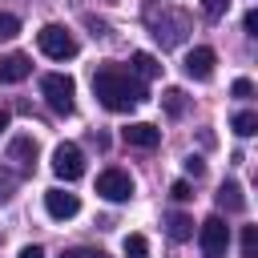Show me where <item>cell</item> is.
<instances>
[{"mask_svg": "<svg viewBox=\"0 0 258 258\" xmlns=\"http://www.w3.org/2000/svg\"><path fill=\"white\" fill-rule=\"evenodd\" d=\"M93 93H97V101H101L109 113H129L133 105L145 101L141 81H137L133 73L117 69V64H101V69L93 73Z\"/></svg>", "mask_w": 258, "mask_h": 258, "instance_id": "1", "label": "cell"}, {"mask_svg": "<svg viewBox=\"0 0 258 258\" xmlns=\"http://www.w3.org/2000/svg\"><path fill=\"white\" fill-rule=\"evenodd\" d=\"M145 24H149V36L161 48H177L189 32V16L169 8V4H145Z\"/></svg>", "mask_w": 258, "mask_h": 258, "instance_id": "2", "label": "cell"}, {"mask_svg": "<svg viewBox=\"0 0 258 258\" xmlns=\"http://www.w3.org/2000/svg\"><path fill=\"white\" fill-rule=\"evenodd\" d=\"M40 97H44V105H48L56 117H69V113L77 109V85H73V77H64V73H48V77L40 81Z\"/></svg>", "mask_w": 258, "mask_h": 258, "instance_id": "3", "label": "cell"}, {"mask_svg": "<svg viewBox=\"0 0 258 258\" xmlns=\"http://www.w3.org/2000/svg\"><path fill=\"white\" fill-rule=\"evenodd\" d=\"M36 44H40V52L52 56V60H73V56H77V40H73V32H69L64 24H44V28L36 32Z\"/></svg>", "mask_w": 258, "mask_h": 258, "instance_id": "4", "label": "cell"}, {"mask_svg": "<svg viewBox=\"0 0 258 258\" xmlns=\"http://www.w3.org/2000/svg\"><path fill=\"white\" fill-rule=\"evenodd\" d=\"M198 242H202V258H222L226 246H230V226L214 214V218H206L198 226Z\"/></svg>", "mask_w": 258, "mask_h": 258, "instance_id": "5", "label": "cell"}, {"mask_svg": "<svg viewBox=\"0 0 258 258\" xmlns=\"http://www.w3.org/2000/svg\"><path fill=\"white\" fill-rule=\"evenodd\" d=\"M52 173H56L60 181H77V177L85 173V153H81V145L60 141V145L52 149Z\"/></svg>", "mask_w": 258, "mask_h": 258, "instance_id": "6", "label": "cell"}, {"mask_svg": "<svg viewBox=\"0 0 258 258\" xmlns=\"http://www.w3.org/2000/svg\"><path fill=\"white\" fill-rule=\"evenodd\" d=\"M97 194H101L105 202H129V198H133V177H129L125 169H105V173L97 177Z\"/></svg>", "mask_w": 258, "mask_h": 258, "instance_id": "7", "label": "cell"}, {"mask_svg": "<svg viewBox=\"0 0 258 258\" xmlns=\"http://www.w3.org/2000/svg\"><path fill=\"white\" fill-rule=\"evenodd\" d=\"M8 161H16L20 173H32V165H36V137H32V133L12 137V141H8Z\"/></svg>", "mask_w": 258, "mask_h": 258, "instance_id": "8", "label": "cell"}, {"mask_svg": "<svg viewBox=\"0 0 258 258\" xmlns=\"http://www.w3.org/2000/svg\"><path fill=\"white\" fill-rule=\"evenodd\" d=\"M214 64H218V52L206 48V44H198V48L185 56V77H194V81H210V77H214Z\"/></svg>", "mask_w": 258, "mask_h": 258, "instance_id": "9", "label": "cell"}, {"mask_svg": "<svg viewBox=\"0 0 258 258\" xmlns=\"http://www.w3.org/2000/svg\"><path fill=\"white\" fill-rule=\"evenodd\" d=\"M44 210H48V218H56V222H69V218H77L81 202H77V194L48 189V194H44Z\"/></svg>", "mask_w": 258, "mask_h": 258, "instance_id": "10", "label": "cell"}, {"mask_svg": "<svg viewBox=\"0 0 258 258\" xmlns=\"http://www.w3.org/2000/svg\"><path fill=\"white\" fill-rule=\"evenodd\" d=\"M121 141H125V145H137V149H153V145L161 141V129H153L149 121H133V125L121 129Z\"/></svg>", "mask_w": 258, "mask_h": 258, "instance_id": "11", "label": "cell"}, {"mask_svg": "<svg viewBox=\"0 0 258 258\" xmlns=\"http://www.w3.org/2000/svg\"><path fill=\"white\" fill-rule=\"evenodd\" d=\"M32 73V60L24 56V52H8V56H0V85H16V81H24Z\"/></svg>", "mask_w": 258, "mask_h": 258, "instance_id": "12", "label": "cell"}, {"mask_svg": "<svg viewBox=\"0 0 258 258\" xmlns=\"http://www.w3.org/2000/svg\"><path fill=\"white\" fill-rule=\"evenodd\" d=\"M129 73H133L137 81H153V77L161 73V64H157V56H149V52H133V56H129Z\"/></svg>", "mask_w": 258, "mask_h": 258, "instance_id": "13", "label": "cell"}, {"mask_svg": "<svg viewBox=\"0 0 258 258\" xmlns=\"http://www.w3.org/2000/svg\"><path fill=\"white\" fill-rule=\"evenodd\" d=\"M218 206H222V210H230V214H238V210H246V198H242V185H238V181H222V185H218Z\"/></svg>", "mask_w": 258, "mask_h": 258, "instance_id": "14", "label": "cell"}, {"mask_svg": "<svg viewBox=\"0 0 258 258\" xmlns=\"http://www.w3.org/2000/svg\"><path fill=\"white\" fill-rule=\"evenodd\" d=\"M165 234H169L173 242H189V238H194V218H185V214H169V218H165Z\"/></svg>", "mask_w": 258, "mask_h": 258, "instance_id": "15", "label": "cell"}, {"mask_svg": "<svg viewBox=\"0 0 258 258\" xmlns=\"http://www.w3.org/2000/svg\"><path fill=\"white\" fill-rule=\"evenodd\" d=\"M230 125H234V133H238V137H254V133H258V113L242 109V113H234V121H230Z\"/></svg>", "mask_w": 258, "mask_h": 258, "instance_id": "16", "label": "cell"}, {"mask_svg": "<svg viewBox=\"0 0 258 258\" xmlns=\"http://www.w3.org/2000/svg\"><path fill=\"white\" fill-rule=\"evenodd\" d=\"M161 105H165V113H169V117H181V113H185V93H181V89H165Z\"/></svg>", "mask_w": 258, "mask_h": 258, "instance_id": "17", "label": "cell"}, {"mask_svg": "<svg viewBox=\"0 0 258 258\" xmlns=\"http://www.w3.org/2000/svg\"><path fill=\"white\" fill-rule=\"evenodd\" d=\"M125 258H149V242L141 234H129L125 238Z\"/></svg>", "mask_w": 258, "mask_h": 258, "instance_id": "18", "label": "cell"}, {"mask_svg": "<svg viewBox=\"0 0 258 258\" xmlns=\"http://www.w3.org/2000/svg\"><path fill=\"white\" fill-rule=\"evenodd\" d=\"M16 181H20V177H16L12 169H4V165H0V202H8V198L16 194Z\"/></svg>", "mask_w": 258, "mask_h": 258, "instance_id": "19", "label": "cell"}, {"mask_svg": "<svg viewBox=\"0 0 258 258\" xmlns=\"http://www.w3.org/2000/svg\"><path fill=\"white\" fill-rule=\"evenodd\" d=\"M254 250H258V226H246L242 230V258H254Z\"/></svg>", "mask_w": 258, "mask_h": 258, "instance_id": "20", "label": "cell"}, {"mask_svg": "<svg viewBox=\"0 0 258 258\" xmlns=\"http://www.w3.org/2000/svg\"><path fill=\"white\" fill-rule=\"evenodd\" d=\"M202 12H206L210 20H218V16L230 12V0H202Z\"/></svg>", "mask_w": 258, "mask_h": 258, "instance_id": "21", "label": "cell"}, {"mask_svg": "<svg viewBox=\"0 0 258 258\" xmlns=\"http://www.w3.org/2000/svg\"><path fill=\"white\" fill-rule=\"evenodd\" d=\"M16 32H20V20L8 16V12H0V40H12Z\"/></svg>", "mask_w": 258, "mask_h": 258, "instance_id": "22", "label": "cell"}, {"mask_svg": "<svg viewBox=\"0 0 258 258\" xmlns=\"http://www.w3.org/2000/svg\"><path fill=\"white\" fill-rule=\"evenodd\" d=\"M60 258H109L105 250H93V246H77V250H64Z\"/></svg>", "mask_w": 258, "mask_h": 258, "instance_id": "23", "label": "cell"}, {"mask_svg": "<svg viewBox=\"0 0 258 258\" xmlns=\"http://www.w3.org/2000/svg\"><path fill=\"white\" fill-rule=\"evenodd\" d=\"M230 93H234V97H238V101H246V97H254V85H250V81H246V77H238V81H234V85H230Z\"/></svg>", "mask_w": 258, "mask_h": 258, "instance_id": "24", "label": "cell"}, {"mask_svg": "<svg viewBox=\"0 0 258 258\" xmlns=\"http://www.w3.org/2000/svg\"><path fill=\"white\" fill-rule=\"evenodd\" d=\"M169 194H173L177 202H189V198H194V194H189V181H173V185H169Z\"/></svg>", "mask_w": 258, "mask_h": 258, "instance_id": "25", "label": "cell"}, {"mask_svg": "<svg viewBox=\"0 0 258 258\" xmlns=\"http://www.w3.org/2000/svg\"><path fill=\"white\" fill-rule=\"evenodd\" d=\"M242 28H246L250 36H258V12H254V8H250V12L242 16Z\"/></svg>", "mask_w": 258, "mask_h": 258, "instance_id": "26", "label": "cell"}, {"mask_svg": "<svg viewBox=\"0 0 258 258\" xmlns=\"http://www.w3.org/2000/svg\"><path fill=\"white\" fill-rule=\"evenodd\" d=\"M185 173H189V177H202V173H206L202 157H185Z\"/></svg>", "mask_w": 258, "mask_h": 258, "instance_id": "27", "label": "cell"}, {"mask_svg": "<svg viewBox=\"0 0 258 258\" xmlns=\"http://www.w3.org/2000/svg\"><path fill=\"white\" fill-rule=\"evenodd\" d=\"M20 258H44V250H40V246H24V250H20Z\"/></svg>", "mask_w": 258, "mask_h": 258, "instance_id": "28", "label": "cell"}, {"mask_svg": "<svg viewBox=\"0 0 258 258\" xmlns=\"http://www.w3.org/2000/svg\"><path fill=\"white\" fill-rule=\"evenodd\" d=\"M4 129H8V113L0 109V133H4Z\"/></svg>", "mask_w": 258, "mask_h": 258, "instance_id": "29", "label": "cell"}]
</instances>
